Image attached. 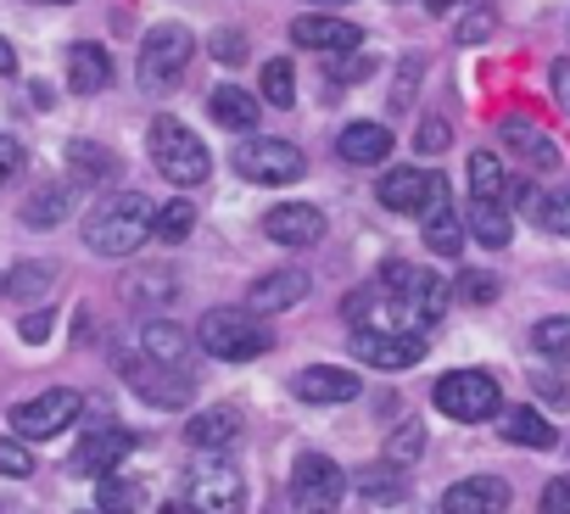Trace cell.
I'll use <instances>...</instances> for the list:
<instances>
[{
  "instance_id": "7bdbcfd3",
  "label": "cell",
  "mask_w": 570,
  "mask_h": 514,
  "mask_svg": "<svg viewBox=\"0 0 570 514\" xmlns=\"http://www.w3.org/2000/svg\"><path fill=\"white\" fill-rule=\"evenodd\" d=\"M23 168H29V151H23L12 135H0V185H12Z\"/></svg>"
},
{
  "instance_id": "30bf717a",
  "label": "cell",
  "mask_w": 570,
  "mask_h": 514,
  "mask_svg": "<svg viewBox=\"0 0 570 514\" xmlns=\"http://www.w3.org/2000/svg\"><path fill=\"white\" fill-rule=\"evenodd\" d=\"M79 408H85V397L73 386H51V392H40V397L12 408V431L23 442H51V436H62L79 419Z\"/></svg>"
},
{
  "instance_id": "9a60e30c",
  "label": "cell",
  "mask_w": 570,
  "mask_h": 514,
  "mask_svg": "<svg viewBox=\"0 0 570 514\" xmlns=\"http://www.w3.org/2000/svg\"><path fill=\"white\" fill-rule=\"evenodd\" d=\"M314 291V280H308V269H268V275H257L252 280V291H246V308L263 319V314H285V308H297L303 297Z\"/></svg>"
},
{
  "instance_id": "f546056e",
  "label": "cell",
  "mask_w": 570,
  "mask_h": 514,
  "mask_svg": "<svg viewBox=\"0 0 570 514\" xmlns=\"http://www.w3.org/2000/svg\"><path fill=\"white\" fill-rule=\"evenodd\" d=\"M68 212H73V190H68V185H40V190L23 201V224H29V229H57Z\"/></svg>"
},
{
  "instance_id": "8d00e7d4",
  "label": "cell",
  "mask_w": 570,
  "mask_h": 514,
  "mask_svg": "<svg viewBox=\"0 0 570 514\" xmlns=\"http://www.w3.org/2000/svg\"><path fill=\"white\" fill-rule=\"evenodd\" d=\"M531 347H537L548 364H564V369H570V319H564V314L542 319V325L531 330Z\"/></svg>"
},
{
  "instance_id": "9c48e42d",
  "label": "cell",
  "mask_w": 570,
  "mask_h": 514,
  "mask_svg": "<svg viewBox=\"0 0 570 514\" xmlns=\"http://www.w3.org/2000/svg\"><path fill=\"white\" fill-rule=\"evenodd\" d=\"M381 286L397 291L425 325H436V319L448 314V297H453V286H448L436 269H425V264H403V257H392V264L381 269Z\"/></svg>"
},
{
  "instance_id": "7dc6e473",
  "label": "cell",
  "mask_w": 570,
  "mask_h": 514,
  "mask_svg": "<svg viewBox=\"0 0 570 514\" xmlns=\"http://www.w3.org/2000/svg\"><path fill=\"white\" fill-rule=\"evenodd\" d=\"M487 34H492V12H487V7H475V12L459 23V46H481Z\"/></svg>"
},
{
  "instance_id": "816d5d0a",
  "label": "cell",
  "mask_w": 570,
  "mask_h": 514,
  "mask_svg": "<svg viewBox=\"0 0 570 514\" xmlns=\"http://www.w3.org/2000/svg\"><path fill=\"white\" fill-rule=\"evenodd\" d=\"M0 73H18V51L7 40H0Z\"/></svg>"
},
{
  "instance_id": "8992f818",
  "label": "cell",
  "mask_w": 570,
  "mask_h": 514,
  "mask_svg": "<svg viewBox=\"0 0 570 514\" xmlns=\"http://www.w3.org/2000/svg\"><path fill=\"white\" fill-rule=\"evenodd\" d=\"M185 503L196 514H246V481L229 458H196L185 469Z\"/></svg>"
},
{
  "instance_id": "7c38bea8",
  "label": "cell",
  "mask_w": 570,
  "mask_h": 514,
  "mask_svg": "<svg viewBox=\"0 0 570 514\" xmlns=\"http://www.w3.org/2000/svg\"><path fill=\"white\" fill-rule=\"evenodd\" d=\"M375 196H381V207H392V212H420V218H425L431 207L453 201V196H448V179H442V174H425V168H392V174H381Z\"/></svg>"
},
{
  "instance_id": "2e32d148",
  "label": "cell",
  "mask_w": 570,
  "mask_h": 514,
  "mask_svg": "<svg viewBox=\"0 0 570 514\" xmlns=\"http://www.w3.org/2000/svg\"><path fill=\"white\" fill-rule=\"evenodd\" d=\"M263 235L274 246H314L325 235V212L314 201H279L263 212Z\"/></svg>"
},
{
  "instance_id": "44dd1931",
  "label": "cell",
  "mask_w": 570,
  "mask_h": 514,
  "mask_svg": "<svg viewBox=\"0 0 570 514\" xmlns=\"http://www.w3.org/2000/svg\"><path fill=\"white\" fill-rule=\"evenodd\" d=\"M292 392H297L303 403H314V408H331V403H353V397L364 392V380H358L353 369L314 364V369H303V375L292 380Z\"/></svg>"
},
{
  "instance_id": "11a10c76",
  "label": "cell",
  "mask_w": 570,
  "mask_h": 514,
  "mask_svg": "<svg viewBox=\"0 0 570 514\" xmlns=\"http://www.w3.org/2000/svg\"><path fill=\"white\" fill-rule=\"evenodd\" d=\"M35 7H73V0H35Z\"/></svg>"
},
{
  "instance_id": "5bb4252c",
  "label": "cell",
  "mask_w": 570,
  "mask_h": 514,
  "mask_svg": "<svg viewBox=\"0 0 570 514\" xmlns=\"http://www.w3.org/2000/svg\"><path fill=\"white\" fill-rule=\"evenodd\" d=\"M129 453H135V431H124V425H101V431H90V436L73 447V464H68V469L101 481V475H112Z\"/></svg>"
},
{
  "instance_id": "c3c4849f",
  "label": "cell",
  "mask_w": 570,
  "mask_h": 514,
  "mask_svg": "<svg viewBox=\"0 0 570 514\" xmlns=\"http://www.w3.org/2000/svg\"><path fill=\"white\" fill-rule=\"evenodd\" d=\"M542 514H570V475H553L542 486Z\"/></svg>"
},
{
  "instance_id": "5b68a950",
  "label": "cell",
  "mask_w": 570,
  "mask_h": 514,
  "mask_svg": "<svg viewBox=\"0 0 570 514\" xmlns=\"http://www.w3.org/2000/svg\"><path fill=\"white\" fill-rule=\"evenodd\" d=\"M229 162H235V174L252 179V185H292V179L308 174L303 151H297L292 140H274V135H240L235 151H229Z\"/></svg>"
},
{
  "instance_id": "60d3db41",
  "label": "cell",
  "mask_w": 570,
  "mask_h": 514,
  "mask_svg": "<svg viewBox=\"0 0 570 514\" xmlns=\"http://www.w3.org/2000/svg\"><path fill=\"white\" fill-rule=\"evenodd\" d=\"M448 140H453V129H448L442 118H425V123H420V135H414V146H420L425 157H442V151H448Z\"/></svg>"
},
{
  "instance_id": "83f0119b",
  "label": "cell",
  "mask_w": 570,
  "mask_h": 514,
  "mask_svg": "<svg viewBox=\"0 0 570 514\" xmlns=\"http://www.w3.org/2000/svg\"><path fill=\"white\" fill-rule=\"evenodd\" d=\"M464 235H470V240H481L487 251H498V246H509V240H514V224H509L503 201H470V224H464Z\"/></svg>"
},
{
  "instance_id": "cb8c5ba5",
  "label": "cell",
  "mask_w": 570,
  "mask_h": 514,
  "mask_svg": "<svg viewBox=\"0 0 570 514\" xmlns=\"http://www.w3.org/2000/svg\"><path fill=\"white\" fill-rule=\"evenodd\" d=\"M503 140L537 168V174H553L559 168V151H553V140L537 129V118H525V112H509L503 118Z\"/></svg>"
},
{
  "instance_id": "ee69618b",
  "label": "cell",
  "mask_w": 570,
  "mask_h": 514,
  "mask_svg": "<svg viewBox=\"0 0 570 514\" xmlns=\"http://www.w3.org/2000/svg\"><path fill=\"white\" fill-rule=\"evenodd\" d=\"M459 297L475 303V308H481V303H498V280H492V275H459Z\"/></svg>"
},
{
  "instance_id": "f35d334b",
  "label": "cell",
  "mask_w": 570,
  "mask_h": 514,
  "mask_svg": "<svg viewBox=\"0 0 570 514\" xmlns=\"http://www.w3.org/2000/svg\"><path fill=\"white\" fill-rule=\"evenodd\" d=\"M263 101L268 107H297V73H292V62H285V57L263 62Z\"/></svg>"
},
{
  "instance_id": "3957f363",
  "label": "cell",
  "mask_w": 570,
  "mask_h": 514,
  "mask_svg": "<svg viewBox=\"0 0 570 514\" xmlns=\"http://www.w3.org/2000/svg\"><path fill=\"white\" fill-rule=\"evenodd\" d=\"M196 347L224 358V364H252L274 347V336L263 330V319L252 308H207L196 325Z\"/></svg>"
},
{
  "instance_id": "db71d44e",
  "label": "cell",
  "mask_w": 570,
  "mask_h": 514,
  "mask_svg": "<svg viewBox=\"0 0 570 514\" xmlns=\"http://www.w3.org/2000/svg\"><path fill=\"white\" fill-rule=\"evenodd\" d=\"M163 514H196V508H190V503H168Z\"/></svg>"
},
{
  "instance_id": "7402d4cb",
  "label": "cell",
  "mask_w": 570,
  "mask_h": 514,
  "mask_svg": "<svg viewBox=\"0 0 570 514\" xmlns=\"http://www.w3.org/2000/svg\"><path fill=\"white\" fill-rule=\"evenodd\" d=\"M336 157H342V162H358V168L386 162V157H392V129L375 123V118H358V123H347V129L336 135Z\"/></svg>"
},
{
  "instance_id": "836d02e7",
  "label": "cell",
  "mask_w": 570,
  "mask_h": 514,
  "mask_svg": "<svg viewBox=\"0 0 570 514\" xmlns=\"http://www.w3.org/2000/svg\"><path fill=\"white\" fill-rule=\"evenodd\" d=\"M140 497H146L140 481H129V475L112 469V475H101V486H96V503H101L96 514H140Z\"/></svg>"
},
{
  "instance_id": "e575fe53",
  "label": "cell",
  "mask_w": 570,
  "mask_h": 514,
  "mask_svg": "<svg viewBox=\"0 0 570 514\" xmlns=\"http://www.w3.org/2000/svg\"><path fill=\"white\" fill-rule=\"evenodd\" d=\"M358 492H364V503H375V508H397L403 497H409V481L386 464V469H370V475H358Z\"/></svg>"
},
{
  "instance_id": "d590c367",
  "label": "cell",
  "mask_w": 570,
  "mask_h": 514,
  "mask_svg": "<svg viewBox=\"0 0 570 514\" xmlns=\"http://www.w3.org/2000/svg\"><path fill=\"white\" fill-rule=\"evenodd\" d=\"M420 453H425V425H420V419H403V425L386 436V464H392V469H409V464H420Z\"/></svg>"
},
{
  "instance_id": "484cf974",
  "label": "cell",
  "mask_w": 570,
  "mask_h": 514,
  "mask_svg": "<svg viewBox=\"0 0 570 514\" xmlns=\"http://www.w3.org/2000/svg\"><path fill=\"white\" fill-rule=\"evenodd\" d=\"M498 431H503V442H514V447H537V453L559 442V431H553L537 408H525V403H520V408H498Z\"/></svg>"
},
{
  "instance_id": "4316f807",
  "label": "cell",
  "mask_w": 570,
  "mask_h": 514,
  "mask_svg": "<svg viewBox=\"0 0 570 514\" xmlns=\"http://www.w3.org/2000/svg\"><path fill=\"white\" fill-rule=\"evenodd\" d=\"M207 112H213L218 129H257V96L240 90V85H213Z\"/></svg>"
},
{
  "instance_id": "ba28073f",
  "label": "cell",
  "mask_w": 570,
  "mask_h": 514,
  "mask_svg": "<svg viewBox=\"0 0 570 514\" xmlns=\"http://www.w3.org/2000/svg\"><path fill=\"white\" fill-rule=\"evenodd\" d=\"M342 314H347V325L353 330H375V336H403V330H414V336H425L431 325L397 297V291H386L381 280L375 286H364V291H353L347 303H342Z\"/></svg>"
},
{
  "instance_id": "b9f144b4",
  "label": "cell",
  "mask_w": 570,
  "mask_h": 514,
  "mask_svg": "<svg viewBox=\"0 0 570 514\" xmlns=\"http://www.w3.org/2000/svg\"><path fill=\"white\" fill-rule=\"evenodd\" d=\"M542 224H548L553 235H570V185L553 190V196L542 201Z\"/></svg>"
},
{
  "instance_id": "603a6c76",
  "label": "cell",
  "mask_w": 570,
  "mask_h": 514,
  "mask_svg": "<svg viewBox=\"0 0 570 514\" xmlns=\"http://www.w3.org/2000/svg\"><path fill=\"white\" fill-rule=\"evenodd\" d=\"M140 353L163 369H185L190 375V336L174 325V319H146L140 325Z\"/></svg>"
},
{
  "instance_id": "277c9868",
  "label": "cell",
  "mask_w": 570,
  "mask_h": 514,
  "mask_svg": "<svg viewBox=\"0 0 570 514\" xmlns=\"http://www.w3.org/2000/svg\"><path fill=\"white\" fill-rule=\"evenodd\" d=\"M190 57H196V34H190L185 23H157V29L140 40V62H135L140 90H146V96H168V90L185 79Z\"/></svg>"
},
{
  "instance_id": "681fc988",
  "label": "cell",
  "mask_w": 570,
  "mask_h": 514,
  "mask_svg": "<svg viewBox=\"0 0 570 514\" xmlns=\"http://www.w3.org/2000/svg\"><path fill=\"white\" fill-rule=\"evenodd\" d=\"M18 336H23V342H46V336H51V314H46V308L29 314V319L18 325Z\"/></svg>"
},
{
  "instance_id": "d4e9b609",
  "label": "cell",
  "mask_w": 570,
  "mask_h": 514,
  "mask_svg": "<svg viewBox=\"0 0 570 514\" xmlns=\"http://www.w3.org/2000/svg\"><path fill=\"white\" fill-rule=\"evenodd\" d=\"M68 85L79 90V96H101L107 85H112V57L101 51V46H73L68 51Z\"/></svg>"
},
{
  "instance_id": "1f68e13d",
  "label": "cell",
  "mask_w": 570,
  "mask_h": 514,
  "mask_svg": "<svg viewBox=\"0 0 570 514\" xmlns=\"http://www.w3.org/2000/svg\"><path fill=\"white\" fill-rule=\"evenodd\" d=\"M425 246H431L436 257H459V251H464V224H459L453 201H442V207L425 212Z\"/></svg>"
},
{
  "instance_id": "f5cc1de1",
  "label": "cell",
  "mask_w": 570,
  "mask_h": 514,
  "mask_svg": "<svg viewBox=\"0 0 570 514\" xmlns=\"http://www.w3.org/2000/svg\"><path fill=\"white\" fill-rule=\"evenodd\" d=\"M453 7H459V0H425V12H431V18H442V12H453Z\"/></svg>"
},
{
  "instance_id": "4fadbf2b",
  "label": "cell",
  "mask_w": 570,
  "mask_h": 514,
  "mask_svg": "<svg viewBox=\"0 0 570 514\" xmlns=\"http://www.w3.org/2000/svg\"><path fill=\"white\" fill-rule=\"evenodd\" d=\"M118 369H124V380H129L151 408H185V403H190V375H185V369H163V364H151L146 353L118 358Z\"/></svg>"
},
{
  "instance_id": "6da1fadb",
  "label": "cell",
  "mask_w": 570,
  "mask_h": 514,
  "mask_svg": "<svg viewBox=\"0 0 570 514\" xmlns=\"http://www.w3.org/2000/svg\"><path fill=\"white\" fill-rule=\"evenodd\" d=\"M151 212L157 207L140 190H118L85 218V246L96 257H135L151 240Z\"/></svg>"
},
{
  "instance_id": "f907efd6",
  "label": "cell",
  "mask_w": 570,
  "mask_h": 514,
  "mask_svg": "<svg viewBox=\"0 0 570 514\" xmlns=\"http://www.w3.org/2000/svg\"><path fill=\"white\" fill-rule=\"evenodd\" d=\"M548 79H553V96L570 107V62H553V73H548Z\"/></svg>"
},
{
  "instance_id": "d6986e66",
  "label": "cell",
  "mask_w": 570,
  "mask_h": 514,
  "mask_svg": "<svg viewBox=\"0 0 570 514\" xmlns=\"http://www.w3.org/2000/svg\"><path fill=\"white\" fill-rule=\"evenodd\" d=\"M240 431H246V419H240L235 403H213V408H202V414L185 419V442L202 447V453H224V447H235Z\"/></svg>"
},
{
  "instance_id": "8fae6325",
  "label": "cell",
  "mask_w": 570,
  "mask_h": 514,
  "mask_svg": "<svg viewBox=\"0 0 570 514\" xmlns=\"http://www.w3.org/2000/svg\"><path fill=\"white\" fill-rule=\"evenodd\" d=\"M342 497H347V475H342L336 458L303 453V458L292 464V503H297L303 514H331Z\"/></svg>"
},
{
  "instance_id": "f1b7e54d",
  "label": "cell",
  "mask_w": 570,
  "mask_h": 514,
  "mask_svg": "<svg viewBox=\"0 0 570 514\" xmlns=\"http://www.w3.org/2000/svg\"><path fill=\"white\" fill-rule=\"evenodd\" d=\"M57 286V269L51 264H18L0 275V303H35Z\"/></svg>"
},
{
  "instance_id": "74e56055",
  "label": "cell",
  "mask_w": 570,
  "mask_h": 514,
  "mask_svg": "<svg viewBox=\"0 0 570 514\" xmlns=\"http://www.w3.org/2000/svg\"><path fill=\"white\" fill-rule=\"evenodd\" d=\"M190 229H196V207H190V201H168V207L151 212V235L168 240V246H179Z\"/></svg>"
},
{
  "instance_id": "ab89813d",
  "label": "cell",
  "mask_w": 570,
  "mask_h": 514,
  "mask_svg": "<svg viewBox=\"0 0 570 514\" xmlns=\"http://www.w3.org/2000/svg\"><path fill=\"white\" fill-rule=\"evenodd\" d=\"M0 475H12V481H23V475H35V453L23 447V436H18V442H12V436H7V442H0Z\"/></svg>"
},
{
  "instance_id": "52a82bcc",
  "label": "cell",
  "mask_w": 570,
  "mask_h": 514,
  "mask_svg": "<svg viewBox=\"0 0 570 514\" xmlns=\"http://www.w3.org/2000/svg\"><path fill=\"white\" fill-rule=\"evenodd\" d=\"M431 397H436V408H442L448 419H459V425L498 419V408H503V392H498V380H492L487 369H453V375L436 380Z\"/></svg>"
},
{
  "instance_id": "e0dca14e",
  "label": "cell",
  "mask_w": 570,
  "mask_h": 514,
  "mask_svg": "<svg viewBox=\"0 0 570 514\" xmlns=\"http://www.w3.org/2000/svg\"><path fill=\"white\" fill-rule=\"evenodd\" d=\"M292 40L303 51H358L364 46V29L347 23V18H336V12H303L292 23Z\"/></svg>"
},
{
  "instance_id": "4dcf8cb0",
  "label": "cell",
  "mask_w": 570,
  "mask_h": 514,
  "mask_svg": "<svg viewBox=\"0 0 570 514\" xmlns=\"http://www.w3.org/2000/svg\"><path fill=\"white\" fill-rule=\"evenodd\" d=\"M68 168H73V179H85V185H107V179L118 174V157H112L107 146H96V140H68Z\"/></svg>"
},
{
  "instance_id": "bcb514c9",
  "label": "cell",
  "mask_w": 570,
  "mask_h": 514,
  "mask_svg": "<svg viewBox=\"0 0 570 514\" xmlns=\"http://www.w3.org/2000/svg\"><path fill=\"white\" fill-rule=\"evenodd\" d=\"M425 73V62L420 57H403V68H397V90H392V107H409L414 101V79Z\"/></svg>"
},
{
  "instance_id": "7a4b0ae2",
  "label": "cell",
  "mask_w": 570,
  "mask_h": 514,
  "mask_svg": "<svg viewBox=\"0 0 570 514\" xmlns=\"http://www.w3.org/2000/svg\"><path fill=\"white\" fill-rule=\"evenodd\" d=\"M146 151H151V162H157V174H168V185H207L213 179V151L202 146V135L196 129H185L179 118H151V129H146Z\"/></svg>"
},
{
  "instance_id": "ffe728a7",
  "label": "cell",
  "mask_w": 570,
  "mask_h": 514,
  "mask_svg": "<svg viewBox=\"0 0 570 514\" xmlns=\"http://www.w3.org/2000/svg\"><path fill=\"white\" fill-rule=\"evenodd\" d=\"M509 508V481L498 475H464L442 492V514H503Z\"/></svg>"
},
{
  "instance_id": "ac0fdd59",
  "label": "cell",
  "mask_w": 570,
  "mask_h": 514,
  "mask_svg": "<svg viewBox=\"0 0 570 514\" xmlns=\"http://www.w3.org/2000/svg\"><path fill=\"white\" fill-rule=\"evenodd\" d=\"M353 353L370 369H414L425 358V336L403 330V336H375V330H353Z\"/></svg>"
},
{
  "instance_id": "9f6ffc18",
  "label": "cell",
  "mask_w": 570,
  "mask_h": 514,
  "mask_svg": "<svg viewBox=\"0 0 570 514\" xmlns=\"http://www.w3.org/2000/svg\"><path fill=\"white\" fill-rule=\"evenodd\" d=\"M314 7H347V0H314Z\"/></svg>"
},
{
  "instance_id": "d6a6232c",
  "label": "cell",
  "mask_w": 570,
  "mask_h": 514,
  "mask_svg": "<svg viewBox=\"0 0 570 514\" xmlns=\"http://www.w3.org/2000/svg\"><path fill=\"white\" fill-rule=\"evenodd\" d=\"M470 196L475 201H503L509 196V174H503V162L492 157V151H470Z\"/></svg>"
},
{
  "instance_id": "f6af8a7d",
  "label": "cell",
  "mask_w": 570,
  "mask_h": 514,
  "mask_svg": "<svg viewBox=\"0 0 570 514\" xmlns=\"http://www.w3.org/2000/svg\"><path fill=\"white\" fill-rule=\"evenodd\" d=\"M213 57L218 62H246V34L240 29H218L213 34Z\"/></svg>"
}]
</instances>
